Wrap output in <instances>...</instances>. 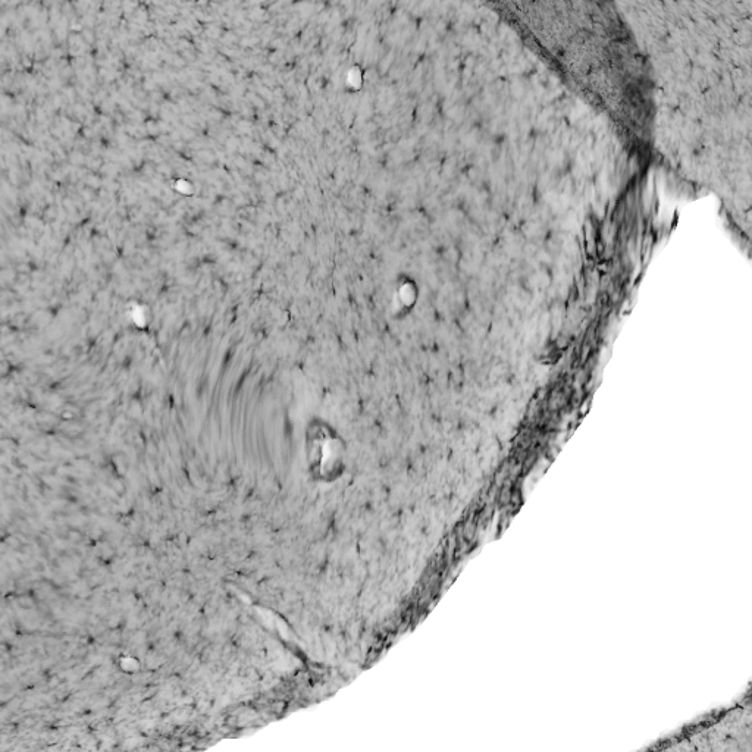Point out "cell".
Here are the masks:
<instances>
[{
  "mask_svg": "<svg viewBox=\"0 0 752 752\" xmlns=\"http://www.w3.org/2000/svg\"><path fill=\"white\" fill-rule=\"evenodd\" d=\"M318 437H312L309 446V460L313 463L312 469L319 473L321 478L329 479L332 473L337 472L343 459V446L335 434L318 428Z\"/></svg>",
  "mask_w": 752,
  "mask_h": 752,
  "instance_id": "6da1fadb",
  "label": "cell"
}]
</instances>
